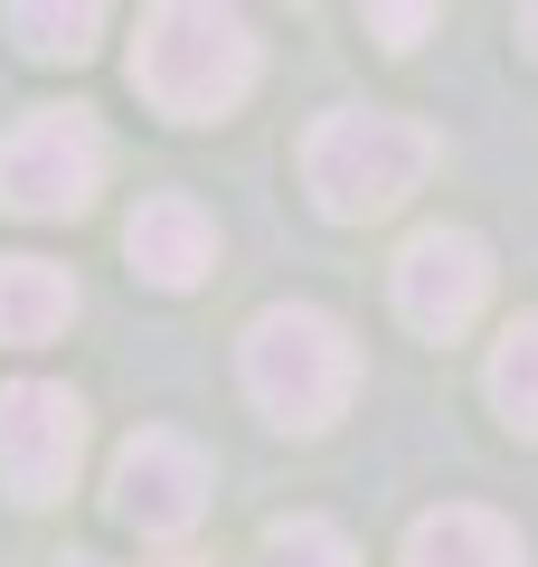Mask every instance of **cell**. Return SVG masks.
Here are the masks:
<instances>
[{"label":"cell","instance_id":"cell-1","mask_svg":"<svg viewBox=\"0 0 538 567\" xmlns=\"http://www.w3.org/2000/svg\"><path fill=\"white\" fill-rule=\"evenodd\" d=\"M133 85L170 123H218L256 85V29L237 10H208V0H161V10H142Z\"/></svg>","mask_w":538,"mask_h":567},{"label":"cell","instance_id":"cell-2","mask_svg":"<svg viewBox=\"0 0 538 567\" xmlns=\"http://www.w3.org/2000/svg\"><path fill=\"white\" fill-rule=\"evenodd\" d=\"M425 171H435V133L379 104H340L302 133V181L331 218H387L406 189H425Z\"/></svg>","mask_w":538,"mask_h":567},{"label":"cell","instance_id":"cell-3","mask_svg":"<svg viewBox=\"0 0 538 567\" xmlns=\"http://www.w3.org/2000/svg\"><path fill=\"white\" fill-rule=\"evenodd\" d=\"M359 350L321 303H275L246 322V398L283 425V435H321L350 406Z\"/></svg>","mask_w":538,"mask_h":567},{"label":"cell","instance_id":"cell-4","mask_svg":"<svg viewBox=\"0 0 538 567\" xmlns=\"http://www.w3.org/2000/svg\"><path fill=\"white\" fill-rule=\"evenodd\" d=\"M104 189V133L76 104H39L0 142V208L20 218H85Z\"/></svg>","mask_w":538,"mask_h":567},{"label":"cell","instance_id":"cell-5","mask_svg":"<svg viewBox=\"0 0 538 567\" xmlns=\"http://www.w3.org/2000/svg\"><path fill=\"white\" fill-rule=\"evenodd\" d=\"M85 464V406L58 379H10L0 388V483L10 502H58Z\"/></svg>","mask_w":538,"mask_h":567},{"label":"cell","instance_id":"cell-6","mask_svg":"<svg viewBox=\"0 0 538 567\" xmlns=\"http://www.w3.org/2000/svg\"><path fill=\"white\" fill-rule=\"evenodd\" d=\"M482 303H492V246L473 227H425V237H406V256H397V322L406 331L454 341V331H473Z\"/></svg>","mask_w":538,"mask_h":567},{"label":"cell","instance_id":"cell-7","mask_svg":"<svg viewBox=\"0 0 538 567\" xmlns=\"http://www.w3.org/2000/svg\"><path fill=\"white\" fill-rule=\"evenodd\" d=\"M114 520L142 529V539H189L208 511V454L189 445V435H161V425H142L133 445L114 454Z\"/></svg>","mask_w":538,"mask_h":567},{"label":"cell","instance_id":"cell-8","mask_svg":"<svg viewBox=\"0 0 538 567\" xmlns=\"http://www.w3.org/2000/svg\"><path fill=\"white\" fill-rule=\"evenodd\" d=\"M123 256H133L142 284H161V293H189V284L218 265V227H208L199 199H179V189H161V199L133 208V227H123Z\"/></svg>","mask_w":538,"mask_h":567},{"label":"cell","instance_id":"cell-9","mask_svg":"<svg viewBox=\"0 0 538 567\" xmlns=\"http://www.w3.org/2000/svg\"><path fill=\"white\" fill-rule=\"evenodd\" d=\"M406 567H529L519 558V529L500 511H473V502H444L406 529Z\"/></svg>","mask_w":538,"mask_h":567},{"label":"cell","instance_id":"cell-10","mask_svg":"<svg viewBox=\"0 0 538 567\" xmlns=\"http://www.w3.org/2000/svg\"><path fill=\"white\" fill-rule=\"evenodd\" d=\"M76 322V275L48 256H0V341L10 350H39Z\"/></svg>","mask_w":538,"mask_h":567},{"label":"cell","instance_id":"cell-11","mask_svg":"<svg viewBox=\"0 0 538 567\" xmlns=\"http://www.w3.org/2000/svg\"><path fill=\"white\" fill-rule=\"evenodd\" d=\"M482 388H492L500 425L538 445V312H519V322L500 331V350H492V379H482Z\"/></svg>","mask_w":538,"mask_h":567},{"label":"cell","instance_id":"cell-12","mask_svg":"<svg viewBox=\"0 0 538 567\" xmlns=\"http://www.w3.org/2000/svg\"><path fill=\"white\" fill-rule=\"evenodd\" d=\"M10 39L29 48V58H48V66H76V58H95V39H104V10H85V0H20L10 10Z\"/></svg>","mask_w":538,"mask_h":567},{"label":"cell","instance_id":"cell-13","mask_svg":"<svg viewBox=\"0 0 538 567\" xmlns=\"http://www.w3.org/2000/svg\"><path fill=\"white\" fill-rule=\"evenodd\" d=\"M265 567H359V548H350V529L340 520H275V539H265Z\"/></svg>","mask_w":538,"mask_h":567},{"label":"cell","instance_id":"cell-14","mask_svg":"<svg viewBox=\"0 0 538 567\" xmlns=\"http://www.w3.org/2000/svg\"><path fill=\"white\" fill-rule=\"evenodd\" d=\"M369 29H379L387 48H416L425 29H435V10H416V0H406V10H369Z\"/></svg>","mask_w":538,"mask_h":567},{"label":"cell","instance_id":"cell-15","mask_svg":"<svg viewBox=\"0 0 538 567\" xmlns=\"http://www.w3.org/2000/svg\"><path fill=\"white\" fill-rule=\"evenodd\" d=\"M519 48H529V58H538V10H519Z\"/></svg>","mask_w":538,"mask_h":567},{"label":"cell","instance_id":"cell-16","mask_svg":"<svg viewBox=\"0 0 538 567\" xmlns=\"http://www.w3.org/2000/svg\"><path fill=\"white\" fill-rule=\"evenodd\" d=\"M58 567H104V558H58Z\"/></svg>","mask_w":538,"mask_h":567}]
</instances>
